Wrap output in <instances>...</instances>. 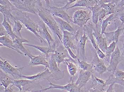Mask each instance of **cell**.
Masks as SVG:
<instances>
[{
	"mask_svg": "<svg viewBox=\"0 0 124 92\" xmlns=\"http://www.w3.org/2000/svg\"><path fill=\"white\" fill-rule=\"evenodd\" d=\"M92 77L93 79L95 80V82H96V83L99 86H106V85L105 80H104L102 79H100V78H98L97 77L94 76L93 74L92 75Z\"/></svg>",
	"mask_w": 124,
	"mask_h": 92,
	"instance_id": "41",
	"label": "cell"
},
{
	"mask_svg": "<svg viewBox=\"0 0 124 92\" xmlns=\"http://www.w3.org/2000/svg\"><path fill=\"white\" fill-rule=\"evenodd\" d=\"M26 92V91H24V90H22V91H20V92Z\"/></svg>",
	"mask_w": 124,
	"mask_h": 92,
	"instance_id": "48",
	"label": "cell"
},
{
	"mask_svg": "<svg viewBox=\"0 0 124 92\" xmlns=\"http://www.w3.org/2000/svg\"><path fill=\"white\" fill-rule=\"evenodd\" d=\"M105 86H96L89 89L87 92H103Z\"/></svg>",
	"mask_w": 124,
	"mask_h": 92,
	"instance_id": "38",
	"label": "cell"
},
{
	"mask_svg": "<svg viewBox=\"0 0 124 92\" xmlns=\"http://www.w3.org/2000/svg\"><path fill=\"white\" fill-rule=\"evenodd\" d=\"M53 17L55 20L59 27L61 29L62 31H66L69 32L74 33L77 30L73 28L69 23H68L66 21L56 17L53 16Z\"/></svg>",
	"mask_w": 124,
	"mask_h": 92,
	"instance_id": "24",
	"label": "cell"
},
{
	"mask_svg": "<svg viewBox=\"0 0 124 92\" xmlns=\"http://www.w3.org/2000/svg\"><path fill=\"white\" fill-rule=\"evenodd\" d=\"M91 12L90 10H79L75 11L73 16V23L83 28L91 19Z\"/></svg>",
	"mask_w": 124,
	"mask_h": 92,
	"instance_id": "7",
	"label": "cell"
},
{
	"mask_svg": "<svg viewBox=\"0 0 124 92\" xmlns=\"http://www.w3.org/2000/svg\"></svg>",
	"mask_w": 124,
	"mask_h": 92,
	"instance_id": "50",
	"label": "cell"
},
{
	"mask_svg": "<svg viewBox=\"0 0 124 92\" xmlns=\"http://www.w3.org/2000/svg\"><path fill=\"white\" fill-rule=\"evenodd\" d=\"M14 80V78L11 77L9 74L0 70V86H3L4 89H6L10 84H13Z\"/></svg>",
	"mask_w": 124,
	"mask_h": 92,
	"instance_id": "23",
	"label": "cell"
},
{
	"mask_svg": "<svg viewBox=\"0 0 124 92\" xmlns=\"http://www.w3.org/2000/svg\"><path fill=\"white\" fill-rule=\"evenodd\" d=\"M122 60L121 51L117 44L115 51L111 55L109 65L107 67V71L114 73L117 69L118 65Z\"/></svg>",
	"mask_w": 124,
	"mask_h": 92,
	"instance_id": "13",
	"label": "cell"
},
{
	"mask_svg": "<svg viewBox=\"0 0 124 92\" xmlns=\"http://www.w3.org/2000/svg\"><path fill=\"white\" fill-rule=\"evenodd\" d=\"M0 12L3 15L7 22H8L11 25H13V23L11 22L10 20L12 19L14 20H16L13 14H12V12L9 10L8 9L4 6L0 5Z\"/></svg>",
	"mask_w": 124,
	"mask_h": 92,
	"instance_id": "30",
	"label": "cell"
},
{
	"mask_svg": "<svg viewBox=\"0 0 124 92\" xmlns=\"http://www.w3.org/2000/svg\"><path fill=\"white\" fill-rule=\"evenodd\" d=\"M77 60L78 62L79 67L80 68L81 70L83 71H91L92 72L91 63H88L86 61H81L78 57Z\"/></svg>",
	"mask_w": 124,
	"mask_h": 92,
	"instance_id": "35",
	"label": "cell"
},
{
	"mask_svg": "<svg viewBox=\"0 0 124 92\" xmlns=\"http://www.w3.org/2000/svg\"><path fill=\"white\" fill-rule=\"evenodd\" d=\"M97 0H76L75 4L70 7L68 9L76 7H86L93 6L97 3Z\"/></svg>",
	"mask_w": 124,
	"mask_h": 92,
	"instance_id": "27",
	"label": "cell"
},
{
	"mask_svg": "<svg viewBox=\"0 0 124 92\" xmlns=\"http://www.w3.org/2000/svg\"><path fill=\"white\" fill-rule=\"evenodd\" d=\"M79 30H77L74 33L69 32L66 31H63L62 44L67 49L70 57L73 60L77 59V56L75 54L72 50L76 52L77 46L74 44L75 41L78 43L79 39L78 37Z\"/></svg>",
	"mask_w": 124,
	"mask_h": 92,
	"instance_id": "5",
	"label": "cell"
},
{
	"mask_svg": "<svg viewBox=\"0 0 124 92\" xmlns=\"http://www.w3.org/2000/svg\"><path fill=\"white\" fill-rule=\"evenodd\" d=\"M52 55L56 61L59 67L60 64L62 63H64L66 59L72 58L69 54L67 49L62 43L56 45L55 50Z\"/></svg>",
	"mask_w": 124,
	"mask_h": 92,
	"instance_id": "9",
	"label": "cell"
},
{
	"mask_svg": "<svg viewBox=\"0 0 124 92\" xmlns=\"http://www.w3.org/2000/svg\"><path fill=\"white\" fill-rule=\"evenodd\" d=\"M38 15L52 31L56 44L60 43L62 44L63 36L60 32L58 24L52 14L45 7L42 6L38 9Z\"/></svg>",
	"mask_w": 124,
	"mask_h": 92,
	"instance_id": "1",
	"label": "cell"
},
{
	"mask_svg": "<svg viewBox=\"0 0 124 92\" xmlns=\"http://www.w3.org/2000/svg\"><path fill=\"white\" fill-rule=\"evenodd\" d=\"M51 73L48 68H46L41 73L37 74L31 76H24L22 75L21 78H23L26 80H32L34 82H37L43 80H48V78L51 77Z\"/></svg>",
	"mask_w": 124,
	"mask_h": 92,
	"instance_id": "19",
	"label": "cell"
},
{
	"mask_svg": "<svg viewBox=\"0 0 124 92\" xmlns=\"http://www.w3.org/2000/svg\"><path fill=\"white\" fill-rule=\"evenodd\" d=\"M49 82V86L48 87L42 89L40 90H36V92H45L49 90L53 89H57L62 90H65L68 92H85V91L84 87L83 88H80L78 87L75 83L73 82L72 81L71 82L69 83L66 85L64 86H61V85H57V84H54L51 82L49 79L47 80Z\"/></svg>",
	"mask_w": 124,
	"mask_h": 92,
	"instance_id": "8",
	"label": "cell"
},
{
	"mask_svg": "<svg viewBox=\"0 0 124 92\" xmlns=\"http://www.w3.org/2000/svg\"><path fill=\"white\" fill-rule=\"evenodd\" d=\"M0 70L5 73L10 75L15 80H19L21 78L23 74L22 72L24 67H15L12 66L7 60L3 59L0 57Z\"/></svg>",
	"mask_w": 124,
	"mask_h": 92,
	"instance_id": "6",
	"label": "cell"
},
{
	"mask_svg": "<svg viewBox=\"0 0 124 92\" xmlns=\"http://www.w3.org/2000/svg\"><path fill=\"white\" fill-rule=\"evenodd\" d=\"M37 24L39 27V35L44 37L48 42L49 46L51 47L52 45L55 44V40L48 32L46 24L41 19L38 22Z\"/></svg>",
	"mask_w": 124,
	"mask_h": 92,
	"instance_id": "18",
	"label": "cell"
},
{
	"mask_svg": "<svg viewBox=\"0 0 124 92\" xmlns=\"http://www.w3.org/2000/svg\"><path fill=\"white\" fill-rule=\"evenodd\" d=\"M116 79L124 80V71L117 69L114 73H112Z\"/></svg>",
	"mask_w": 124,
	"mask_h": 92,
	"instance_id": "37",
	"label": "cell"
},
{
	"mask_svg": "<svg viewBox=\"0 0 124 92\" xmlns=\"http://www.w3.org/2000/svg\"><path fill=\"white\" fill-rule=\"evenodd\" d=\"M93 26L91 24L88 23V24H86L84 26V28H83V29L84 31H85V33L88 36V38L91 42L93 47L95 50L97 55L100 59L103 60L105 58V55L99 48L96 43L93 34Z\"/></svg>",
	"mask_w": 124,
	"mask_h": 92,
	"instance_id": "10",
	"label": "cell"
},
{
	"mask_svg": "<svg viewBox=\"0 0 124 92\" xmlns=\"http://www.w3.org/2000/svg\"><path fill=\"white\" fill-rule=\"evenodd\" d=\"M93 34L99 48L105 54L108 47V43L105 38L99 32L98 25L96 26L95 28L93 27Z\"/></svg>",
	"mask_w": 124,
	"mask_h": 92,
	"instance_id": "16",
	"label": "cell"
},
{
	"mask_svg": "<svg viewBox=\"0 0 124 92\" xmlns=\"http://www.w3.org/2000/svg\"><path fill=\"white\" fill-rule=\"evenodd\" d=\"M88 37L84 31L83 35L79 39L77 45L76 55L78 58L81 61H86L85 55V46Z\"/></svg>",
	"mask_w": 124,
	"mask_h": 92,
	"instance_id": "15",
	"label": "cell"
},
{
	"mask_svg": "<svg viewBox=\"0 0 124 92\" xmlns=\"http://www.w3.org/2000/svg\"><path fill=\"white\" fill-rule=\"evenodd\" d=\"M4 36H9V35L5 28L1 24H0V36L2 37Z\"/></svg>",
	"mask_w": 124,
	"mask_h": 92,
	"instance_id": "42",
	"label": "cell"
},
{
	"mask_svg": "<svg viewBox=\"0 0 124 92\" xmlns=\"http://www.w3.org/2000/svg\"><path fill=\"white\" fill-rule=\"evenodd\" d=\"M118 0H112L108 3H105L102 0H98V3L100 7L106 11V16L114 14L116 8L117 7Z\"/></svg>",
	"mask_w": 124,
	"mask_h": 92,
	"instance_id": "22",
	"label": "cell"
},
{
	"mask_svg": "<svg viewBox=\"0 0 124 92\" xmlns=\"http://www.w3.org/2000/svg\"><path fill=\"white\" fill-rule=\"evenodd\" d=\"M99 17V12H92V22L96 26L98 25Z\"/></svg>",
	"mask_w": 124,
	"mask_h": 92,
	"instance_id": "39",
	"label": "cell"
},
{
	"mask_svg": "<svg viewBox=\"0 0 124 92\" xmlns=\"http://www.w3.org/2000/svg\"><path fill=\"white\" fill-rule=\"evenodd\" d=\"M37 65H43L46 67V68L49 69V58H47L44 55H34L30 58L29 66L33 67Z\"/></svg>",
	"mask_w": 124,
	"mask_h": 92,
	"instance_id": "20",
	"label": "cell"
},
{
	"mask_svg": "<svg viewBox=\"0 0 124 92\" xmlns=\"http://www.w3.org/2000/svg\"><path fill=\"white\" fill-rule=\"evenodd\" d=\"M64 63L67 65V70L70 76L72 77L75 76L77 73L78 67L74 60L72 58L66 59Z\"/></svg>",
	"mask_w": 124,
	"mask_h": 92,
	"instance_id": "26",
	"label": "cell"
},
{
	"mask_svg": "<svg viewBox=\"0 0 124 92\" xmlns=\"http://www.w3.org/2000/svg\"><path fill=\"white\" fill-rule=\"evenodd\" d=\"M118 19H119L122 23V25L124 24V9L119 13L118 16Z\"/></svg>",
	"mask_w": 124,
	"mask_h": 92,
	"instance_id": "43",
	"label": "cell"
},
{
	"mask_svg": "<svg viewBox=\"0 0 124 92\" xmlns=\"http://www.w3.org/2000/svg\"><path fill=\"white\" fill-rule=\"evenodd\" d=\"M123 28L119 27L117 30L112 32H105L104 34L105 35V38L106 39V42L108 44H111L113 42H115L117 43L119 40L120 34Z\"/></svg>",
	"mask_w": 124,
	"mask_h": 92,
	"instance_id": "21",
	"label": "cell"
},
{
	"mask_svg": "<svg viewBox=\"0 0 124 92\" xmlns=\"http://www.w3.org/2000/svg\"><path fill=\"white\" fill-rule=\"evenodd\" d=\"M23 45L31 46L37 49L43 54L46 57L48 58H49V54L54 53L55 49V47L54 46H51V47L49 46L48 47V46L46 47V46H39V45H35L32 44H27V43H24L23 44Z\"/></svg>",
	"mask_w": 124,
	"mask_h": 92,
	"instance_id": "25",
	"label": "cell"
},
{
	"mask_svg": "<svg viewBox=\"0 0 124 92\" xmlns=\"http://www.w3.org/2000/svg\"><path fill=\"white\" fill-rule=\"evenodd\" d=\"M13 42L15 48L18 54L22 55L27 56L30 59L33 57L34 55L23 46V43L29 42L28 40L23 37H17Z\"/></svg>",
	"mask_w": 124,
	"mask_h": 92,
	"instance_id": "14",
	"label": "cell"
},
{
	"mask_svg": "<svg viewBox=\"0 0 124 92\" xmlns=\"http://www.w3.org/2000/svg\"><path fill=\"white\" fill-rule=\"evenodd\" d=\"M0 46H5L11 50L15 51L17 52L14 46L13 40L9 36H4L0 37Z\"/></svg>",
	"mask_w": 124,
	"mask_h": 92,
	"instance_id": "28",
	"label": "cell"
},
{
	"mask_svg": "<svg viewBox=\"0 0 124 92\" xmlns=\"http://www.w3.org/2000/svg\"><path fill=\"white\" fill-rule=\"evenodd\" d=\"M93 58L91 62L93 73L96 72L102 75L107 71V67L104 62L97 55L95 50H93Z\"/></svg>",
	"mask_w": 124,
	"mask_h": 92,
	"instance_id": "12",
	"label": "cell"
},
{
	"mask_svg": "<svg viewBox=\"0 0 124 92\" xmlns=\"http://www.w3.org/2000/svg\"><path fill=\"white\" fill-rule=\"evenodd\" d=\"M46 2V10L53 16L56 17L63 20L68 23H73V20L68 13L69 6L71 4L76 2V0H67L65 5L62 7H57L55 6L50 5V1H44Z\"/></svg>",
	"mask_w": 124,
	"mask_h": 92,
	"instance_id": "4",
	"label": "cell"
},
{
	"mask_svg": "<svg viewBox=\"0 0 124 92\" xmlns=\"http://www.w3.org/2000/svg\"><path fill=\"white\" fill-rule=\"evenodd\" d=\"M34 82H35L26 79H19L15 80L13 84L14 86L17 87L20 91H21L23 90V87L29 84H31Z\"/></svg>",
	"mask_w": 124,
	"mask_h": 92,
	"instance_id": "31",
	"label": "cell"
},
{
	"mask_svg": "<svg viewBox=\"0 0 124 92\" xmlns=\"http://www.w3.org/2000/svg\"><path fill=\"white\" fill-rule=\"evenodd\" d=\"M7 32L8 35L13 41L18 36H16L13 31V29L11 27V25L8 22H7L5 17H4V19L2 23L1 24Z\"/></svg>",
	"mask_w": 124,
	"mask_h": 92,
	"instance_id": "32",
	"label": "cell"
},
{
	"mask_svg": "<svg viewBox=\"0 0 124 92\" xmlns=\"http://www.w3.org/2000/svg\"><path fill=\"white\" fill-rule=\"evenodd\" d=\"M17 10L25 12L38 15V9L42 7L40 0H10Z\"/></svg>",
	"mask_w": 124,
	"mask_h": 92,
	"instance_id": "3",
	"label": "cell"
},
{
	"mask_svg": "<svg viewBox=\"0 0 124 92\" xmlns=\"http://www.w3.org/2000/svg\"><path fill=\"white\" fill-rule=\"evenodd\" d=\"M36 92V91H32V92Z\"/></svg>",
	"mask_w": 124,
	"mask_h": 92,
	"instance_id": "49",
	"label": "cell"
},
{
	"mask_svg": "<svg viewBox=\"0 0 124 92\" xmlns=\"http://www.w3.org/2000/svg\"><path fill=\"white\" fill-rule=\"evenodd\" d=\"M0 5L4 6L12 12L17 10V9L9 0H0Z\"/></svg>",
	"mask_w": 124,
	"mask_h": 92,
	"instance_id": "36",
	"label": "cell"
},
{
	"mask_svg": "<svg viewBox=\"0 0 124 92\" xmlns=\"http://www.w3.org/2000/svg\"><path fill=\"white\" fill-rule=\"evenodd\" d=\"M117 6L118 7H124V0H118Z\"/></svg>",
	"mask_w": 124,
	"mask_h": 92,
	"instance_id": "47",
	"label": "cell"
},
{
	"mask_svg": "<svg viewBox=\"0 0 124 92\" xmlns=\"http://www.w3.org/2000/svg\"><path fill=\"white\" fill-rule=\"evenodd\" d=\"M14 25L13 28V31L15 35L18 37L22 38V35L21 33V31L23 28V25L20 21L17 20H14Z\"/></svg>",
	"mask_w": 124,
	"mask_h": 92,
	"instance_id": "34",
	"label": "cell"
},
{
	"mask_svg": "<svg viewBox=\"0 0 124 92\" xmlns=\"http://www.w3.org/2000/svg\"><path fill=\"white\" fill-rule=\"evenodd\" d=\"M106 16V11L105 10L101 8L99 12V22L101 24L102 22L103 19Z\"/></svg>",
	"mask_w": 124,
	"mask_h": 92,
	"instance_id": "40",
	"label": "cell"
},
{
	"mask_svg": "<svg viewBox=\"0 0 124 92\" xmlns=\"http://www.w3.org/2000/svg\"><path fill=\"white\" fill-rule=\"evenodd\" d=\"M13 84H12L9 86V87H8L6 89H4L5 90L4 92H14L13 87Z\"/></svg>",
	"mask_w": 124,
	"mask_h": 92,
	"instance_id": "46",
	"label": "cell"
},
{
	"mask_svg": "<svg viewBox=\"0 0 124 92\" xmlns=\"http://www.w3.org/2000/svg\"><path fill=\"white\" fill-rule=\"evenodd\" d=\"M93 73L91 71H83L81 70L75 84L80 88H83L86 86L91 80Z\"/></svg>",
	"mask_w": 124,
	"mask_h": 92,
	"instance_id": "17",
	"label": "cell"
},
{
	"mask_svg": "<svg viewBox=\"0 0 124 92\" xmlns=\"http://www.w3.org/2000/svg\"><path fill=\"white\" fill-rule=\"evenodd\" d=\"M117 44V43L114 42L110 44L109 46H108L105 53V59L106 61L110 62L111 55L115 51Z\"/></svg>",
	"mask_w": 124,
	"mask_h": 92,
	"instance_id": "33",
	"label": "cell"
},
{
	"mask_svg": "<svg viewBox=\"0 0 124 92\" xmlns=\"http://www.w3.org/2000/svg\"><path fill=\"white\" fill-rule=\"evenodd\" d=\"M121 38V39H120L122 41V47L121 49V50L122 51V52L121 54L122 56H124V32L123 34H122V35L121 37L120 36L119 38Z\"/></svg>",
	"mask_w": 124,
	"mask_h": 92,
	"instance_id": "44",
	"label": "cell"
},
{
	"mask_svg": "<svg viewBox=\"0 0 124 92\" xmlns=\"http://www.w3.org/2000/svg\"><path fill=\"white\" fill-rule=\"evenodd\" d=\"M115 84H112L109 85V87L108 88L106 91L105 92H114V85Z\"/></svg>",
	"mask_w": 124,
	"mask_h": 92,
	"instance_id": "45",
	"label": "cell"
},
{
	"mask_svg": "<svg viewBox=\"0 0 124 92\" xmlns=\"http://www.w3.org/2000/svg\"><path fill=\"white\" fill-rule=\"evenodd\" d=\"M116 19H118L117 16L115 14H110L108 17L102 20L101 24V34L102 35H104L106 29L108 25L110 24L112 21H114Z\"/></svg>",
	"mask_w": 124,
	"mask_h": 92,
	"instance_id": "29",
	"label": "cell"
},
{
	"mask_svg": "<svg viewBox=\"0 0 124 92\" xmlns=\"http://www.w3.org/2000/svg\"><path fill=\"white\" fill-rule=\"evenodd\" d=\"M49 69L51 73V78L56 80L63 79L65 76V72L60 69L56 61L52 54L49 58Z\"/></svg>",
	"mask_w": 124,
	"mask_h": 92,
	"instance_id": "11",
	"label": "cell"
},
{
	"mask_svg": "<svg viewBox=\"0 0 124 92\" xmlns=\"http://www.w3.org/2000/svg\"><path fill=\"white\" fill-rule=\"evenodd\" d=\"M14 15L16 20H19L24 26L26 29L28 30L33 33L38 39L41 43L45 42L44 39L39 35V27L30 18L29 14L26 12L17 10L15 11Z\"/></svg>",
	"mask_w": 124,
	"mask_h": 92,
	"instance_id": "2",
	"label": "cell"
}]
</instances>
